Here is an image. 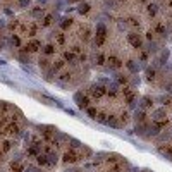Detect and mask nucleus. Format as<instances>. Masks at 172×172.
Returning <instances> with one entry per match:
<instances>
[{
	"label": "nucleus",
	"instance_id": "nucleus-1",
	"mask_svg": "<svg viewBox=\"0 0 172 172\" xmlns=\"http://www.w3.org/2000/svg\"><path fill=\"white\" fill-rule=\"evenodd\" d=\"M105 38H107V28L103 22H98L96 24V31H95V43L96 47H102L105 43Z\"/></svg>",
	"mask_w": 172,
	"mask_h": 172
},
{
	"label": "nucleus",
	"instance_id": "nucleus-2",
	"mask_svg": "<svg viewBox=\"0 0 172 172\" xmlns=\"http://www.w3.org/2000/svg\"><path fill=\"white\" fill-rule=\"evenodd\" d=\"M127 41L131 43V47L136 48V50H141L144 45V41H143V38H141L139 33H129L127 34Z\"/></svg>",
	"mask_w": 172,
	"mask_h": 172
},
{
	"label": "nucleus",
	"instance_id": "nucleus-3",
	"mask_svg": "<svg viewBox=\"0 0 172 172\" xmlns=\"http://www.w3.org/2000/svg\"><path fill=\"white\" fill-rule=\"evenodd\" d=\"M105 93H107V88L103 84H100V83H95V84L89 86V95L93 96V98H102Z\"/></svg>",
	"mask_w": 172,
	"mask_h": 172
},
{
	"label": "nucleus",
	"instance_id": "nucleus-4",
	"mask_svg": "<svg viewBox=\"0 0 172 172\" xmlns=\"http://www.w3.org/2000/svg\"><path fill=\"white\" fill-rule=\"evenodd\" d=\"M74 100H76V103H77L79 109H88L89 107V98L86 95H83L81 91H77L74 95Z\"/></svg>",
	"mask_w": 172,
	"mask_h": 172
},
{
	"label": "nucleus",
	"instance_id": "nucleus-5",
	"mask_svg": "<svg viewBox=\"0 0 172 172\" xmlns=\"http://www.w3.org/2000/svg\"><path fill=\"white\" fill-rule=\"evenodd\" d=\"M107 64H109L110 69H121L122 67V60H121L117 55H109V57H107Z\"/></svg>",
	"mask_w": 172,
	"mask_h": 172
},
{
	"label": "nucleus",
	"instance_id": "nucleus-6",
	"mask_svg": "<svg viewBox=\"0 0 172 172\" xmlns=\"http://www.w3.org/2000/svg\"><path fill=\"white\" fill-rule=\"evenodd\" d=\"M40 48H41V41L40 40H31L26 47H24V52H38Z\"/></svg>",
	"mask_w": 172,
	"mask_h": 172
},
{
	"label": "nucleus",
	"instance_id": "nucleus-7",
	"mask_svg": "<svg viewBox=\"0 0 172 172\" xmlns=\"http://www.w3.org/2000/svg\"><path fill=\"white\" fill-rule=\"evenodd\" d=\"M151 105H153V100H151L150 96H143L141 100H139V103H138V107L141 110H144V109H150Z\"/></svg>",
	"mask_w": 172,
	"mask_h": 172
},
{
	"label": "nucleus",
	"instance_id": "nucleus-8",
	"mask_svg": "<svg viewBox=\"0 0 172 172\" xmlns=\"http://www.w3.org/2000/svg\"><path fill=\"white\" fill-rule=\"evenodd\" d=\"M151 119H153V122H162V121L165 119V110L164 109L155 110V112L151 114Z\"/></svg>",
	"mask_w": 172,
	"mask_h": 172
},
{
	"label": "nucleus",
	"instance_id": "nucleus-9",
	"mask_svg": "<svg viewBox=\"0 0 172 172\" xmlns=\"http://www.w3.org/2000/svg\"><path fill=\"white\" fill-rule=\"evenodd\" d=\"M126 67L129 69L133 74H138V71H139V64H136L134 60H127V62H126Z\"/></svg>",
	"mask_w": 172,
	"mask_h": 172
},
{
	"label": "nucleus",
	"instance_id": "nucleus-10",
	"mask_svg": "<svg viewBox=\"0 0 172 172\" xmlns=\"http://www.w3.org/2000/svg\"><path fill=\"white\" fill-rule=\"evenodd\" d=\"M146 12H148L150 17H155L157 12H158V5L157 4H148V5H146Z\"/></svg>",
	"mask_w": 172,
	"mask_h": 172
},
{
	"label": "nucleus",
	"instance_id": "nucleus-11",
	"mask_svg": "<svg viewBox=\"0 0 172 172\" xmlns=\"http://www.w3.org/2000/svg\"><path fill=\"white\" fill-rule=\"evenodd\" d=\"M89 9H91V7H89L88 2H79V5H77V12H79V14H88Z\"/></svg>",
	"mask_w": 172,
	"mask_h": 172
},
{
	"label": "nucleus",
	"instance_id": "nucleus-12",
	"mask_svg": "<svg viewBox=\"0 0 172 172\" xmlns=\"http://www.w3.org/2000/svg\"><path fill=\"white\" fill-rule=\"evenodd\" d=\"M64 62H69V64H76V54L72 52H64Z\"/></svg>",
	"mask_w": 172,
	"mask_h": 172
},
{
	"label": "nucleus",
	"instance_id": "nucleus-13",
	"mask_svg": "<svg viewBox=\"0 0 172 172\" xmlns=\"http://www.w3.org/2000/svg\"><path fill=\"white\" fill-rule=\"evenodd\" d=\"M127 83H129L127 76H124V74H117L115 76V84H124V86H127Z\"/></svg>",
	"mask_w": 172,
	"mask_h": 172
},
{
	"label": "nucleus",
	"instance_id": "nucleus-14",
	"mask_svg": "<svg viewBox=\"0 0 172 172\" xmlns=\"http://www.w3.org/2000/svg\"><path fill=\"white\" fill-rule=\"evenodd\" d=\"M155 33L165 36V33H167V26H165V24H162V22H157V24H155Z\"/></svg>",
	"mask_w": 172,
	"mask_h": 172
},
{
	"label": "nucleus",
	"instance_id": "nucleus-15",
	"mask_svg": "<svg viewBox=\"0 0 172 172\" xmlns=\"http://www.w3.org/2000/svg\"><path fill=\"white\" fill-rule=\"evenodd\" d=\"M158 151H160V155H164V157H167L169 158V160H172V150L171 148H167V146H160V148H158Z\"/></svg>",
	"mask_w": 172,
	"mask_h": 172
},
{
	"label": "nucleus",
	"instance_id": "nucleus-16",
	"mask_svg": "<svg viewBox=\"0 0 172 172\" xmlns=\"http://www.w3.org/2000/svg\"><path fill=\"white\" fill-rule=\"evenodd\" d=\"M81 38H83V41H88L89 38H91V29H89L88 26L83 28V31H81Z\"/></svg>",
	"mask_w": 172,
	"mask_h": 172
},
{
	"label": "nucleus",
	"instance_id": "nucleus-17",
	"mask_svg": "<svg viewBox=\"0 0 172 172\" xmlns=\"http://www.w3.org/2000/svg\"><path fill=\"white\" fill-rule=\"evenodd\" d=\"M117 89H119V88H117V84H110L109 88H107V95H109L110 98H115V96H117Z\"/></svg>",
	"mask_w": 172,
	"mask_h": 172
},
{
	"label": "nucleus",
	"instance_id": "nucleus-18",
	"mask_svg": "<svg viewBox=\"0 0 172 172\" xmlns=\"http://www.w3.org/2000/svg\"><path fill=\"white\" fill-rule=\"evenodd\" d=\"M144 117H146L144 110H141V109H139V110H136V112H134V119H136V121H138L139 124H141V122L144 121Z\"/></svg>",
	"mask_w": 172,
	"mask_h": 172
},
{
	"label": "nucleus",
	"instance_id": "nucleus-19",
	"mask_svg": "<svg viewBox=\"0 0 172 172\" xmlns=\"http://www.w3.org/2000/svg\"><path fill=\"white\" fill-rule=\"evenodd\" d=\"M52 22H54V14H47V16L43 17V22H41V26L47 28V26H50Z\"/></svg>",
	"mask_w": 172,
	"mask_h": 172
},
{
	"label": "nucleus",
	"instance_id": "nucleus-20",
	"mask_svg": "<svg viewBox=\"0 0 172 172\" xmlns=\"http://www.w3.org/2000/svg\"><path fill=\"white\" fill-rule=\"evenodd\" d=\"M71 24H72V19H71V17H64V19H62L60 22H59V26H60L62 29H67V28L71 26Z\"/></svg>",
	"mask_w": 172,
	"mask_h": 172
},
{
	"label": "nucleus",
	"instance_id": "nucleus-21",
	"mask_svg": "<svg viewBox=\"0 0 172 172\" xmlns=\"http://www.w3.org/2000/svg\"><path fill=\"white\" fill-rule=\"evenodd\" d=\"M107 126H112V127H119L121 124H119V121H117L114 115H109V117H107Z\"/></svg>",
	"mask_w": 172,
	"mask_h": 172
},
{
	"label": "nucleus",
	"instance_id": "nucleus-22",
	"mask_svg": "<svg viewBox=\"0 0 172 172\" xmlns=\"http://www.w3.org/2000/svg\"><path fill=\"white\" fill-rule=\"evenodd\" d=\"M47 158H48V164H50V165L57 164V153H54V151H48Z\"/></svg>",
	"mask_w": 172,
	"mask_h": 172
},
{
	"label": "nucleus",
	"instance_id": "nucleus-23",
	"mask_svg": "<svg viewBox=\"0 0 172 172\" xmlns=\"http://www.w3.org/2000/svg\"><path fill=\"white\" fill-rule=\"evenodd\" d=\"M31 14H33L34 17H38V19H40L41 16L45 14V10H43V7H34L33 10H31Z\"/></svg>",
	"mask_w": 172,
	"mask_h": 172
},
{
	"label": "nucleus",
	"instance_id": "nucleus-24",
	"mask_svg": "<svg viewBox=\"0 0 172 172\" xmlns=\"http://www.w3.org/2000/svg\"><path fill=\"white\" fill-rule=\"evenodd\" d=\"M55 50H57V48H55L54 45H45V47H43V54L52 55V54H55Z\"/></svg>",
	"mask_w": 172,
	"mask_h": 172
},
{
	"label": "nucleus",
	"instance_id": "nucleus-25",
	"mask_svg": "<svg viewBox=\"0 0 172 172\" xmlns=\"http://www.w3.org/2000/svg\"><path fill=\"white\" fill-rule=\"evenodd\" d=\"M55 41H57L59 45H64V43H66V34L64 33H55Z\"/></svg>",
	"mask_w": 172,
	"mask_h": 172
},
{
	"label": "nucleus",
	"instance_id": "nucleus-26",
	"mask_svg": "<svg viewBox=\"0 0 172 172\" xmlns=\"http://www.w3.org/2000/svg\"><path fill=\"white\" fill-rule=\"evenodd\" d=\"M64 160H66V162H74V160H77V158H76L74 151H67V153H66V157H64Z\"/></svg>",
	"mask_w": 172,
	"mask_h": 172
},
{
	"label": "nucleus",
	"instance_id": "nucleus-27",
	"mask_svg": "<svg viewBox=\"0 0 172 172\" xmlns=\"http://www.w3.org/2000/svg\"><path fill=\"white\" fill-rule=\"evenodd\" d=\"M105 62H107V57H105L103 54H98V55H96V66H103Z\"/></svg>",
	"mask_w": 172,
	"mask_h": 172
},
{
	"label": "nucleus",
	"instance_id": "nucleus-28",
	"mask_svg": "<svg viewBox=\"0 0 172 172\" xmlns=\"http://www.w3.org/2000/svg\"><path fill=\"white\" fill-rule=\"evenodd\" d=\"M64 64H66L64 60H55L54 64H52V69H54V71H59V69L64 67Z\"/></svg>",
	"mask_w": 172,
	"mask_h": 172
},
{
	"label": "nucleus",
	"instance_id": "nucleus-29",
	"mask_svg": "<svg viewBox=\"0 0 172 172\" xmlns=\"http://www.w3.org/2000/svg\"><path fill=\"white\" fill-rule=\"evenodd\" d=\"M36 158H38V164H40V165H50V164H48L47 155H38Z\"/></svg>",
	"mask_w": 172,
	"mask_h": 172
},
{
	"label": "nucleus",
	"instance_id": "nucleus-30",
	"mask_svg": "<svg viewBox=\"0 0 172 172\" xmlns=\"http://www.w3.org/2000/svg\"><path fill=\"white\" fill-rule=\"evenodd\" d=\"M146 77H148V79H155V69L153 67H146Z\"/></svg>",
	"mask_w": 172,
	"mask_h": 172
},
{
	"label": "nucleus",
	"instance_id": "nucleus-31",
	"mask_svg": "<svg viewBox=\"0 0 172 172\" xmlns=\"http://www.w3.org/2000/svg\"><path fill=\"white\" fill-rule=\"evenodd\" d=\"M86 112H88V115L91 117V119H96V114H98V112H96L95 107H88V109H86Z\"/></svg>",
	"mask_w": 172,
	"mask_h": 172
},
{
	"label": "nucleus",
	"instance_id": "nucleus-32",
	"mask_svg": "<svg viewBox=\"0 0 172 172\" xmlns=\"http://www.w3.org/2000/svg\"><path fill=\"white\" fill-rule=\"evenodd\" d=\"M107 117L109 115H105V114H96V121L102 124H107Z\"/></svg>",
	"mask_w": 172,
	"mask_h": 172
},
{
	"label": "nucleus",
	"instance_id": "nucleus-33",
	"mask_svg": "<svg viewBox=\"0 0 172 172\" xmlns=\"http://www.w3.org/2000/svg\"><path fill=\"white\" fill-rule=\"evenodd\" d=\"M148 54H157V45H155L153 41L148 43Z\"/></svg>",
	"mask_w": 172,
	"mask_h": 172
},
{
	"label": "nucleus",
	"instance_id": "nucleus-34",
	"mask_svg": "<svg viewBox=\"0 0 172 172\" xmlns=\"http://www.w3.org/2000/svg\"><path fill=\"white\" fill-rule=\"evenodd\" d=\"M69 79H71V74H69V72H64V74L60 76V77H59V81H69Z\"/></svg>",
	"mask_w": 172,
	"mask_h": 172
},
{
	"label": "nucleus",
	"instance_id": "nucleus-35",
	"mask_svg": "<svg viewBox=\"0 0 172 172\" xmlns=\"http://www.w3.org/2000/svg\"><path fill=\"white\" fill-rule=\"evenodd\" d=\"M131 22H129V24H131V26H134V28H139V21H138V19H134V17H131Z\"/></svg>",
	"mask_w": 172,
	"mask_h": 172
},
{
	"label": "nucleus",
	"instance_id": "nucleus-36",
	"mask_svg": "<svg viewBox=\"0 0 172 172\" xmlns=\"http://www.w3.org/2000/svg\"><path fill=\"white\" fill-rule=\"evenodd\" d=\"M69 141L72 143V148H79V146H81V143H79L77 139H71V138H69Z\"/></svg>",
	"mask_w": 172,
	"mask_h": 172
},
{
	"label": "nucleus",
	"instance_id": "nucleus-37",
	"mask_svg": "<svg viewBox=\"0 0 172 172\" xmlns=\"http://www.w3.org/2000/svg\"><path fill=\"white\" fill-rule=\"evenodd\" d=\"M40 67H43V69L48 67V60H47V59H40Z\"/></svg>",
	"mask_w": 172,
	"mask_h": 172
},
{
	"label": "nucleus",
	"instance_id": "nucleus-38",
	"mask_svg": "<svg viewBox=\"0 0 172 172\" xmlns=\"http://www.w3.org/2000/svg\"><path fill=\"white\" fill-rule=\"evenodd\" d=\"M148 60V52H141V62Z\"/></svg>",
	"mask_w": 172,
	"mask_h": 172
},
{
	"label": "nucleus",
	"instance_id": "nucleus-39",
	"mask_svg": "<svg viewBox=\"0 0 172 172\" xmlns=\"http://www.w3.org/2000/svg\"><path fill=\"white\" fill-rule=\"evenodd\" d=\"M146 40L153 41V31H148V33H146Z\"/></svg>",
	"mask_w": 172,
	"mask_h": 172
},
{
	"label": "nucleus",
	"instance_id": "nucleus-40",
	"mask_svg": "<svg viewBox=\"0 0 172 172\" xmlns=\"http://www.w3.org/2000/svg\"><path fill=\"white\" fill-rule=\"evenodd\" d=\"M72 54H79V55H81V47H72Z\"/></svg>",
	"mask_w": 172,
	"mask_h": 172
},
{
	"label": "nucleus",
	"instance_id": "nucleus-41",
	"mask_svg": "<svg viewBox=\"0 0 172 172\" xmlns=\"http://www.w3.org/2000/svg\"><path fill=\"white\" fill-rule=\"evenodd\" d=\"M24 172H40V171H38L36 167H28V169H26Z\"/></svg>",
	"mask_w": 172,
	"mask_h": 172
},
{
	"label": "nucleus",
	"instance_id": "nucleus-42",
	"mask_svg": "<svg viewBox=\"0 0 172 172\" xmlns=\"http://www.w3.org/2000/svg\"><path fill=\"white\" fill-rule=\"evenodd\" d=\"M167 91H169V93H172V81L167 84Z\"/></svg>",
	"mask_w": 172,
	"mask_h": 172
},
{
	"label": "nucleus",
	"instance_id": "nucleus-43",
	"mask_svg": "<svg viewBox=\"0 0 172 172\" xmlns=\"http://www.w3.org/2000/svg\"><path fill=\"white\" fill-rule=\"evenodd\" d=\"M79 60H81V62H84V60H86V55H84V54H81V55H79Z\"/></svg>",
	"mask_w": 172,
	"mask_h": 172
},
{
	"label": "nucleus",
	"instance_id": "nucleus-44",
	"mask_svg": "<svg viewBox=\"0 0 172 172\" xmlns=\"http://www.w3.org/2000/svg\"><path fill=\"white\" fill-rule=\"evenodd\" d=\"M169 7H172V0H169Z\"/></svg>",
	"mask_w": 172,
	"mask_h": 172
},
{
	"label": "nucleus",
	"instance_id": "nucleus-45",
	"mask_svg": "<svg viewBox=\"0 0 172 172\" xmlns=\"http://www.w3.org/2000/svg\"><path fill=\"white\" fill-rule=\"evenodd\" d=\"M139 2H143V4H146V2H148V0H139Z\"/></svg>",
	"mask_w": 172,
	"mask_h": 172
},
{
	"label": "nucleus",
	"instance_id": "nucleus-46",
	"mask_svg": "<svg viewBox=\"0 0 172 172\" xmlns=\"http://www.w3.org/2000/svg\"><path fill=\"white\" fill-rule=\"evenodd\" d=\"M38 2H43V4H45V2H47V0H38Z\"/></svg>",
	"mask_w": 172,
	"mask_h": 172
},
{
	"label": "nucleus",
	"instance_id": "nucleus-47",
	"mask_svg": "<svg viewBox=\"0 0 172 172\" xmlns=\"http://www.w3.org/2000/svg\"><path fill=\"white\" fill-rule=\"evenodd\" d=\"M69 2H77V0H69Z\"/></svg>",
	"mask_w": 172,
	"mask_h": 172
},
{
	"label": "nucleus",
	"instance_id": "nucleus-48",
	"mask_svg": "<svg viewBox=\"0 0 172 172\" xmlns=\"http://www.w3.org/2000/svg\"><path fill=\"white\" fill-rule=\"evenodd\" d=\"M144 172H150V171H144Z\"/></svg>",
	"mask_w": 172,
	"mask_h": 172
}]
</instances>
